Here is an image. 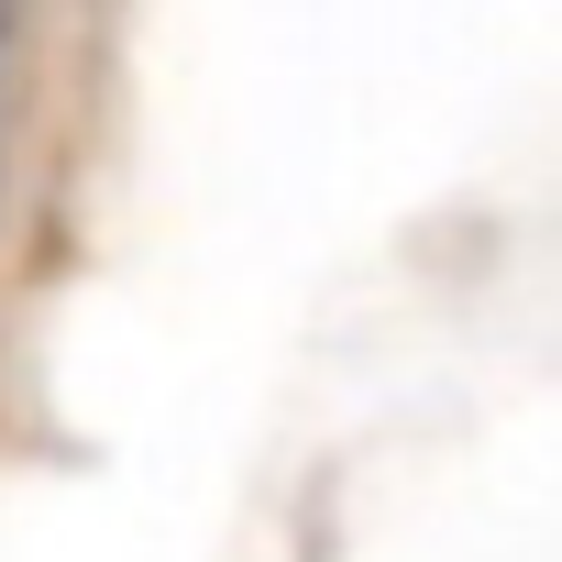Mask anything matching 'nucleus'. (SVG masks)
Instances as JSON below:
<instances>
[{
    "instance_id": "nucleus-1",
    "label": "nucleus",
    "mask_w": 562,
    "mask_h": 562,
    "mask_svg": "<svg viewBox=\"0 0 562 562\" xmlns=\"http://www.w3.org/2000/svg\"><path fill=\"white\" fill-rule=\"evenodd\" d=\"M0 67H12V23H0Z\"/></svg>"
}]
</instances>
